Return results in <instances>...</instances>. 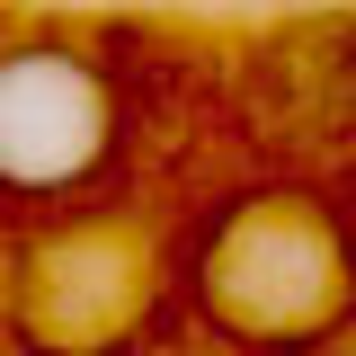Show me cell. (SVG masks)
Masks as SVG:
<instances>
[{
	"mask_svg": "<svg viewBox=\"0 0 356 356\" xmlns=\"http://www.w3.org/2000/svg\"><path fill=\"white\" fill-rule=\"evenodd\" d=\"M187 330L222 356L356 348V214L321 178H241L170 232Z\"/></svg>",
	"mask_w": 356,
	"mask_h": 356,
	"instance_id": "1",
	"label": "cell"
},
{
	"mask_svg": "<svg viewBox=\"0 0 356 356\" xmlns=\"http://www.w3.org/2000/svg\"><path fill=\"white\" fill-rule=\"evenodd\" d=\"M134 98L125 44L72 18H18L0 27V214L44 222L107 205L134 161Z\"/></svg>",
	"mask_w": 356,
	"mask_h": 356,
	"instance_id": "2",
	"label": "cell"
},
{
	"mask_svg": "<svg viewBox=\"0 0 356 356\" xmlns=\"http://www.w3.org/2000/svg\"><path fill=\"white\" fill-rule=\"evenodd\" d=\"M0 321L18 330L27 356H125L161 321H178L170 232L107 196L81 214L18 222L9 267H0Z\"/></svg>",
	"mask_w": 356,
	"mask_h": 356,
	"instance_id": "3",
	"label": "cell"
}]
</instances>
